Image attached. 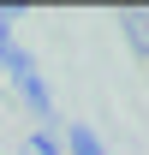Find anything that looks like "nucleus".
<instances>
[{
	"label": "nucleus",
	"mask_w": 149,
	"mask_h": 155,
	"mask_svg": "<svg viewBox=\"0 0 149 155\" xmlns=\"http://www.w3.org/2000/svg\"><path fill=\"white\" fill-rule=\"evenodd\" d=\"M125 30H131V42H137V48H149V18H143V12H131Z\"/></svg>",
	"instance_id": "f257e3e1"
}]
</instances>
